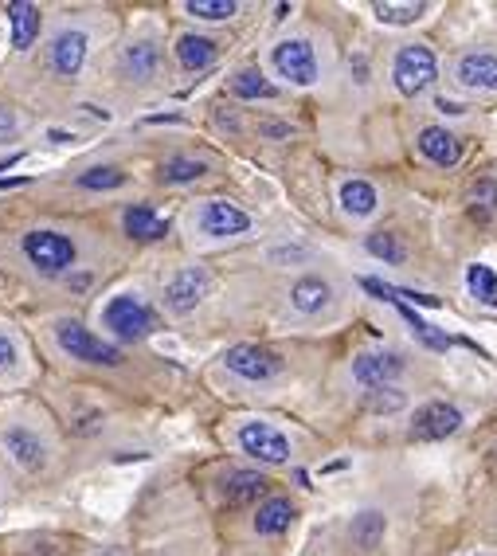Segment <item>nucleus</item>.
<instances>
[{
  "label": "nucleus",
  "instance_id": "nucleus-1",
  "mask_svg": "<svg viewBox=\"0 0 497 556\" xmlns=\"http://www.w3.org/2000/svg\"><path fill=\"white\" fill-rule=\"evenodd\" d=\"M20 251L24 259L40 271L44 278L67 275L79 259V247L67 232H55V228H32V232L20 235Z\"/></svg>",
  "mask_w": 497,
  "mask_h": 556
},
{
  "label": "nucleus",
  "instance_id": "nucleus-2",
  "mask_svg": "<svg viewBox=\"0 0 497 556\" xmlns=\"http://www.w3.org/2000/svg\"><path fill=\"white\" fill-rule=\"evenodd\" d=\"M55 341H59V349L71 357V361H79V365H98V369H114V365H122V349L118 345H110V341H102V337H94L91 329H83L79 322H55Z\"/></svg>",
  "mask_w": 497,
  "mask_h": 556
},
{
  "label": "nucleus",
  "instance_id": "nucleus-3",
  "mask_svg": "<svg viewBox=\"0 0 497 556\" xmlns=\"http://www.w3.org/2000/svg\"><path fill=\"white\" fill-rule=\"evenodd\" d=\"M235 443H239L243 455H251L255 463H267V466L290 463V455H294L290 439L274 423H267V419H243L235 427Z\"/></svg>",
  "mask_w": 497,
  "mask_h": 556
},
{
  "label": "nucleus",
  "instance_id": "nucleus-4",
  "mask_svg": "<svg viewBox=\"0 0 497 556\" xmlns=\"http://www.w3.org/2000/svg\"><path fill=\"white\" fill-rule=\"evenodd\" d=\"M271 67L278 79L294 83V87H314L317 75H321V63H317V47L306 36H290V40H278L271 47Z\"/></svg>",
  "mask_w": 497,
  "mask_h": 556
},
{
  "label": "nucleus",
  "instance_id": "nucleus-5",
  "mask_svg": "<svg viewBox=\"0 0 497 556\" xmlns=\"http://www.w3.org/2000/svg\"><path fill=\"white\" fill-rule=\"evenodd\" d=\"M435 79H439V59H435V51L427 44H404L396 51V59H392V83H396L400 94L415 98V94L427 91Z\"/></svg>",
  "mask_w": 497,
  "mask_h": 556
},
{
  "label": "nucleus",
  "instance_id": "nucleus-6",
  "mask_svg": "<svg viewBox=\"0 0 497 556\" xmlns=\"http://www.w3.org/2000/svg\"><path fill=\"white\" fill-rule=\"evenodd\" d=\"M251 228L255 220L231 200H204L192 216V232H200V239H243Z\"/></svg>",
  "mask_w": 497,
  "mask_h": 556
},
{
  "label": "nucleus",
  "instance_id": "nucleus-7",
  "mask_svg": "<svg viewBox=\"0 0 497 556\" xmlns=\"http://www.w3.org/2000/svg\"><path fill=\"white\" fill-rule=\"evenodd\" d=\"M102 325L106 329H114L122 341H141V337H149L153 333V310L137 298V294H118V298H110L106 302V310H102Z\"/></svg>",
  "mask_w": 497,
  "mask_h": 556
},
{
  "label": "nucleus",
  "instance_id": "nucleus-8",
  "mask_svg": "<svg viewBox=\"0 0 497 556\" xmlns=\"http://www.w3.org/2000/svg\"><path fill=\"white\" fill-rule=\"evenodd\" d=\"M87 51H91V32L79 24H63L47 44V67L59 79H75L87 63Z\"/></svg>",
  "mask_w": 497,
  "mask_h": 556
},
{
  "label": "nucleus",
  "instance_id": "nucleus-9",
  "mask_svg": "<svg viewBox=\"0 0 497 556\" xmlns=\"http://www.w3.org/2000/svg\"><path fill=\"white\" fill-rule=\"evenodd\" d=\"M212 290V275L204 267H181L177 275L165 282V310L173 318H188Z\"/></svg>",
  "mask_w": 497,
  "mask_h": 556
},
{
  "label": "nucleus",
  "instance_id": "nucleus-10",
  "mask_svg": "<svg viewBox=\"0 0 497 556\" xmlns=\"http://www.w3.org/2000/svg\"><path fill=\"white\" fill-rule=\"evenodd\" d=\"M227 372H235L239 380H251V384H263V380H274L282 372V357L263 349V345H231L224 353Z\"/></svg>",
  "mask_w": 497,
  "mask_h": 556
},
{
  "label": "nucleus",
  "instance_id": "nucleus-11",
  "mask_svg": "<svg viewBox=\"0 0 497 556\" xmlns=\"http://www.w3.org/2000/svg\"><path fill=\"white\" fill-rule=\"evenodd\" d=\"M407 369V361L392 349H368L353 361V380L364 384L368 392L372 388H392V380H400Z\"/></svg>",
  "mask_w": 497,
  "mask_h": 556
},
{
  "label": "nucleus",
  "instance_id": "nucleus-12",
  "mask_svg": "<svg viewBox=\"0 0 497 556\" xmlns=\"http://www.w3.org/2000/svg\"><path fill=\"white\" fill-rule=\"evenodd\" d=\"M0 447H4V455L20 466V470H44L47 455H51L47 443L40 439V431L20 427V423H12V427L0 431Z\"/></svg>",
  "mask_w": 497,
  "mask_h": 556
},
{
  "label": "nucleus",
  "instance_id": "nucleus-13",
  "mask_svg": "<svg viewBox=\"0 0 497 556\" xmlns=\"http://www.w3.org/2000/svg\"><path fill=\"white\" fill-rule=\"evenodd\" d=\"M286 302H290L294 314L317 318V314H325V310L333 306V286H329V278H321V275H302L290 282Z\"/></svg>",
  "mask_w": 497,
  "mask_h": 556
},
{
  "label": "nucleus",
  "instance_id": "nucleus-14",
  "mask_svg": "<svg viewBox=\"0 0 497 556\" xmlns=\"http://www.w3.org/2000/svg\"><path fill=\"white\" fill-rule=\"evenodd\" d=\"M454 83L462 91L497 94V55L494 51H470L454 63Z\"/></svg>",
  "mask_w": 497,
  "mask_h": 556
},
{
  "label": "nucleus",
  "instance_id": "nucleus-15",
  "mask_svg": "<svg viewBox=\"0 0 497 556\" xmlns=\"http://www.w3.org/2000/svg\"><path fill=\"white\" fill-rule=\"evenodd\" d=\"M458 427H462V412H458L454 404H443V400L423 404V408L411 416V435H415V439H447Z\"/></svg>",
  "mask_w": 497,
  "mask_h": 556
},
{
  "label": "nucleus",
  "instance_id": "nucleus-16",
  "mask_svg": "<svg viewBox=\"0 0 497 556\" xmlns=\"http://www.w3.org/2000/svg\"><path fill=\"white\" fill-rule=\"evenodd\" d=\"M40 28H44V12L28 0H16L8 4V32H12V47L24 55L28 47L40 40Z\"/></svg>",
  "mask_w": 497,
  "mask_h": 556
},
{
  "label": "nucleus",
  "instance_id": "nucleus-17",
  "mask_svg": "<svg viewBox=\"0 0 497 556\" xmlns=\"http://www.w3.org/2000/svg\"><path fill=\"white\" fill-rule=\"evenodd\" d=\"M267 478L259 470H227L220 478V494H224L227 506H247V502H259L267 494Z\"/></svg>",
  "mask_w": 497,
  "mask_h": 556
},
{
  "label": "nucleus",
  "instance_id": "nucleus-18",
  "mask_svg": "<svg viewBox=\"0 0 497 556\" xmlns=\"http://www.w3.org/2000/svg\"><path fill=\"white\" fill-rule=\"evenodd\" d=\"M294 517H298V506L290 498H267V502H259V510L251 517V529L259 537H282L294 525Z\"/></svg>",
  "mask_w": 497,
  "mask_h": 556
},
{
  "label": "nucleus",
  "instance_id": "nucleus-19",
  "mask_svg": "<svg viewBox=\"0 0 497 556\" xmlns=\"http://www.w3.org/2000/svg\"><path fill=\"white\" fill-rule=\"evenodd\" d=\"M122 71H126L130 83L157 79V71H161V47L153 44V40H134V44L122 51Z\"/></svg>",
  "mask_w": 497,
  "mask_h": 556
},
{
  "label": "nucleus",
  "instance_id": "nucleus-20",
  "mask_svg": "<svg viewBox=\"0 0 497 556\" xmlns=\"http://www.w3.org/2000/svg\"><path fill=\"white\" fill-rule=\"evenodd\" d=\"M419 153H423L431 165L451 169V165H458V157H462V141L454 138L451 130H443V126H427V130L419 134Z\"/></svg>",
  "mask_w": 497,
  "mask_h": 556
},
{
  "label": "nucleus",
  "instance_id": "nucleus-21",
  "mask_svg": "<svg viewBox=\"0 0 497 556\" xmlns=\"http://www.w3.org/2000/svg\"><path fill=\"white\" fill-rule=\"evenodd\" d=\"M122 228H126V235L141 239V243H157V239L169 235V224H165L149 204H130V208L122 212Z\"/></svg>",
  "mask_w": 497,
  "mask_h": 556
},
{
  "label": "nucleus",
  "instance_id": "nucleus-22",
  "mask_svg": "<svg viewBox=\"0 0 497 556\" xmlns=\"http://www.w3.org/2000/svg\"><path fill=\"white\" fill-rule=\"evenodd\" d=\"M216 55H220V44H216L212 36H196V32H188V36L177 40V59H181L184 71H204V67L216 63Z\"/></svg>",
  "mask_w": 497,
  "mask_h": 556
},
{
  "label": "nucleus",
  "instance_id": "nucleus-23",
  "mask_svg": "<svg viewBox=\"0 0 497 556\" xmlns=\"http://www.w3.org/2000/svg\"><path fill=\"white\" fill-rule=\"evenodd\" d=\"M384 529H388L384 513H380V510H364V513H357V517H353V525H349V541H353V549L372 553V549L384 541Z\"/></svg>",
  "mask_w": 497,
  "mask_h": 556
},
{
  "label": "nucleus",
  "instance_id": "nucleus-24",
  "mask_svg": "<svg viewBox=\"0 0 497 556\" xmlns=\"http://www.w3.org/2000/svg\"><path fill=\"white\" fill-rule=\"evenodd\" d=\"M376 204H380V196H376V188L368 185V181H345L341 185V208L353 220H368L376 212Z\"/></svg>",
  "mask_w": 497,
  "mask_h": 556
},
{
  "label": "nucleus",
  "instance_id": "nucleus-25",
  "mask_svg": "<svg viewBox=\"0 0 497 556\" xmlns=\"http://www.w3.org/2000/svg\"><path fill=\"white\" fill-rule=\"evenodd\" d=\"M227 87H231L235 98H247V102H255V98H274V94H278L271 83H267V75H263L259 67H243V71H235Z\"/></svg>",
  "mask_w": 497,
  "mask_h": 556
},
{
  "label": "nucleus",
  "instance_id": "nucleus-26",
  "mask_svg": "<svg viewBox=\"0 0 497 556\" xmlns=\"http://www.w3.org/2000/svg\"><path fill=\"white\" fill-rule=\"evenodd\" d=\"M392 306L400 310V318H404V322L411 325V329H415V337H419V341H423L427 349H435V353H443V349H451V337H447V333H439L435 325H427V322H423V318H419V314H415L411 306H404V302H400V290H396V298H392Z\"/></svg>",
  "mask_w": 497,
  "mask_h": 556
},
{
  "label": "nucleus",
  "instance_id": "nucleus-27",
  "mask_svg": "<svg viewBox=\"0 0 497 556\" xmlns=\"http://www.w3.org/2000/svg\"><path fill=\"white\" fill-rule=\"evenodd\" d=\"M208 173V165L200 161V157H169L165 165H161V181L165 185H192V181H200Z\"/></svg>",
  "mask_w": 497,
  "mask_h": 556
},
{
  "label": "nucleus",
  "instance_id": "nucleus-28",
  "mask_svg": "<svg viewBox=\"0 0 497 556\" xmlns=\"http://www.w3.org/2000/svg\"><path fill=\"white\" fill-rule=\"evenodd\" d=\"M122 185H126V173L118 165H94L87 173H79V188H87V192H110Z\"/></svg>",
  "mask_w": 497,
  "mask_h": 556
},
{
  "label": "nucleus",
  "instance_id": "nucleus-29",
  "mask_svg": "<svg viewBox=\"0 0 497 556\" xmlns=\"http://www.w3.org/2000/svg\"><path fill=\"white\" fill-rule=\"evenodd\" d=\"M184 12H188V16H196V20L220 24V20H231V16L239 12V4H235V0H188V4H184Z\"/></svg>",
  "mask_w": 497,
  "mask_h": 556
},
{
  "label": "nucleus",
  "instance_id": "nucleus-30",
  "mask_svg": "<svg viewBox=\"0 0 497 556\" xmlns=\"http://www.w3.org/2000/svg\"><path fill=\"white\" fill-rule=\"evenodd\" d=\"M466 286H470V294H474L478 302H486V306H497V275L490 271V267L474 263V267L466 271Z\"/></svg>",
  "mask_w": 497,
  "mask_h": 556
},
{
  "label": "nucleus",
  "instance_id": "nucleus-31",
  "mask_svg": "<svg viewBox=\"0 0 497 556\" xmlns=\"http://www.w3.org/2000/svg\"><path fill=\"white\" fill-rule=\"evenodd\" d=\"M372 12L384 24H411V20H419L427 12V4L423 0H411V4H388V0H380V4H372Z\"/></svg>",
  "mask_w": 497,
  "mask_h": 556
},
{
  "label": "nucleus",
  "instance_id": "nucleus-32",
  "mask_svg": "<svg viewBox=\"0 0 497 556\" xmlns=\"http://www.w3.org/2000/svg\"><path fill=\"white\" fill-rule=\"evenodd\" d=\"M470 212L478 216V220H490L497 212V181H478V185L470 188Z\"/></svg>",
  "mask_w": 497,
  "mask_h": 556
},
{
  "label": "nucleus",
  "instance_id": "nucleus-33",
  "mask_svg": "<svg viewBox=\"0 0 497 556\" xmlns=\"http://www.w3.org/2000/svg\"><path fill=\"white\" fill-rule=\"evenodd\" d=\"M364 247H368V255H376V259H384V263H404V247H400L396 235L376 232L364 239Z\"/></svg>",
  "mask_w": 497,
  "mask_h": 556
},
{
  "label": "nucleus",
  "instance_id": "nucleus-34",
  "mask_svg": "<svg viewBox=\"0 0 497 556\" xmlns=\"http://www.w3.org/2000/svg\"><path fill=\"white\" fill-rule=\"evenodd\" d=\"M368 408L372 412H396V408H404V392H396V388H372L368 392Z\"/></svg>",
  "mask_w": 497,
  "mask_h": 556
},
{
  "label": "nucleus",
  "instance_id": "nucleus-35",
  "mask_svg": "<svg viewBox=\"0 0 497 556\" xmlns=\"http://www.w3.org/2000/svg\"><path fill=\"white\" fill-rule=\"evenodd\" d=\"M16 130H20L16 114H12V110H0V145H4V141L16 138Z\"/></svg>",
  "mask_w": 497,
  "mask_h": 556
},
{
  "label": "nucleus",
  "instance_id": "nucleus-36",
  "mask_svg": "<svg viewBox=\"0 0 497 556\" xmlns=\"http://www.w3.org/2000/svg\"><path fill=\"white\" fill-rule=\"evenodd\" d=\"M16 361V341L12 337H0V372Z\"/></svg>",
  "mask_w": 497,
  "mask_h": 556
},
{
  "label": "nucleus",
  "instance_id": "nucleus-37",
  "mask_svg": "<svg viewBox=\"0 0 497 556\" xmlns=\"http://www.w3.org/2000/svg\"><path fill=\"white\" fill-rule=\"evenodd\" d=\"M259 134H263V138H290V126H282V122H263Z\"/></svg>",
  "mask_w": 497,
  "mask_h": 556
},
{
  "label": "nucleus",
  "instance_id": "nucleus-38",
  "mask_svg": "<svg viewBox=\"0 0 497 556\" xmlns=\"http://www.w3.org/2000/svg\"><path fill=\"white\" fill-rule=\"evenodd\" d=\"M216 126H220V130H231V134H239V118H235V114H224V110L216 114Z\"/></svg>",
  "mask_w": 497,
  "mask_h": 556
},
{
  "label": "nucleus",
  "instance_id": "nucleus-39",
  "mask_svg": "<svg viewBox=\"0 0 497 556\" xmlns=\"http://www.w3.org/2000/svg\"><path fill=\"white\" fill-rule=\"evenodd\" d=\"M32 556H63V549H55V545H47L44 541V545H36V553Z\"/></svg>",
  "mask_w": 497,
  "mask_h": 556
},
{
  "label": "nucleus",
  "instance_id": "nucleus-40",
  "mask_svg": "<svg viewBox=\"0 0 497 556\" xmlns=\"http://www.w3.org/2000/svg\"><path fill=\"white\" fill-rule=\"evenodd\" d=\"M94 556H114V553H94Z\"/></svg>",
  "mask_w": 497,
  "mask_h": 556
}]
</instances>
